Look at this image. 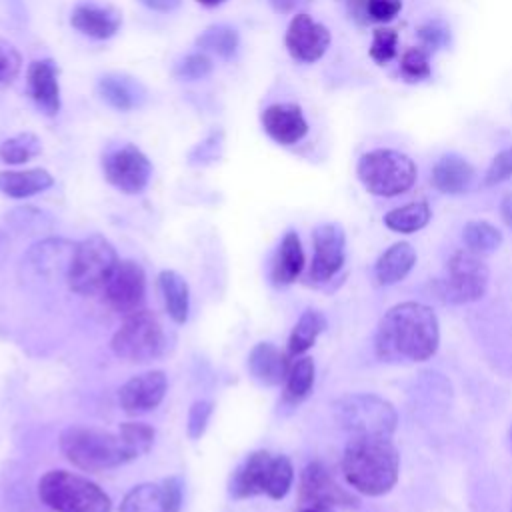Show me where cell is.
<instances>
[{
    "instance_id": "41",
    "label": "cell",
    "mask_w": 512,
    "mask_h": 512,
    "mask_svg": "<svg viewBox=\"0 0 512 512\" xmlns=\"http://www.w3.org/2000/svg\"><path fill=\"white\" fill-rule=\"evenodd\" d=\"M222 144H224L222 132H220V130L210 132L206 140H202L200 144H196V146L190 150L188 162H190L192 166H206V164L218 160L220 154H222Z\"/></svg>"
},
{
    "instance_id": "37",
    "label": "cell",
    "mask_w": 512,
    "mask_h": 512,
    "mask_svg": "<svg viewBox=\"0 0 512 512\" xmlns=\"http://www.w3.org/2000/svg\"><path fill=\"white\" fill-rule=\"evenodd\" d=\"M294 480V468L288 456H272V464H270V472H268V480H266V490L264 494L270 496L272 500H280L288 494L290 486Z\"/></svg>"
},
{
    "instance_id": "13",
    "label": "cell",
    "mask_w": 512,
    "mask_h": 512,
    "mask_svg": "<svg viewBox=\"0 0 512 512\" xmlns=\"http://www.w3.org/2000/svg\"><path fill=\"white\" fill-rule=\"evenodd\" d=\"M314 258L308 270L312 282H328L344 264L346 258V236L342 226L324 222L312 232Z\"/></svg>"
},
{
    "instance_id": "44",
    "label": "cell",
    "mask_w": 512,
    "mask_h": 512,
    "mask_svg": "<svg viewBox=\"0 0 512 512\" xmlns=\"http://www.w3.org/2000/svg\"><path fill=\"white\" fill-rule=\"evenodd\" d=\"M20 66V52L10 44L0 42V84H10L18 76Z\"/></svg>"
},
{
    "instance_id": "21",
    "label": "cell",
    "mask_w": 512,
    "mask_h": 512,
    "mask_svg": "<svg viewBox=\"0 0 512 512\" xmlns=\"http://www.w3.org/2000/svg\"><path fill=\"white\" fill-rule=\"evenodd\" d=\"M100 98L120 112H130L146 102V88L132 76L126 74H104L96 86Z\"/></svg>"
},
{
    "instance_id": "3",
    "label": "cell",
    "mask_w": 512,
    "mask_h": 512,
    "mask_svg": "<svg viewBox=\"0 0 512 512\" xmlns=\"http://www.w3.org/2000/svg\"><path fill=\"white\" fill-rule=\"evenodd\" d=\"M58 444L66 460L84 472H104L132 460L120 436L102 428L68 426L60 432Z\"/></svg>"
},
{
    "instance_id": "52",
    "label": "cell",
    "mask_w": 512,
    "mask_h": 512,
    "mask_svg": "<svg viewBox=\"0 0 512 512\" xmlns=\"http://www.w3.org/2000/svg\"><path fill=\"white\" fill-rule=\"evenodd\" d=\"M196 2H200V4H204V6H218V4H222L224 0H196Z\"/></svg>"
},
{
    "instance_id": "43",
    "label": "cell",
    "mask_w": 512,
    "mask_h": 512,
    "mask_svg": "<svg viewBox=\"0 0 512 512\" xmlns=\"http://www.w3.org/2000/svg\"><path fill=\"white\" fill-rule=\"evenodd\" d=\"M510 176H512V146L500 150L492 158V162H490V166L484 174V184L494 186V184H500V182L508 180Z\"/></svg>"
},
{
    "instance_id": "10",
    "label": "cell",
    "mask_w": 512,
    "mask_h": 512,
    "mask_svg": "<svg viewBox=\"0 0 512 512\" xmlns=\"http://www.w3.org/2000/svg\"><path fill=\"white\" fill-rule=\"evenodd\" d=\"M102 172L108 184L124 194H140L152 176L148 156L134 144H124L108 150L102 156Z\"/></svg>"
},
{
    "instance_id": "25",
    "label": "cell",
    "mask_w": 512,
    "mask_h": 512,
    "mask_svg": "<svg viewBox=\"0 0 512 512\" xmlns=\"http://www.w3.org/2000/svg\"><path fill=\"white\" fill-rule=\"evenodd\" d=\"M416 264V250L410 242H396L388 250L380 254L374 264V276L378 284L390 286L408 276V272Z\"/></svg>"
},
{
    "instance_id": "22",
    "label": "cell",
    "mask_w": 512,
    "mask_h": 512,
    "mask_svg": "<svg viewBox=\"0 0 512 512\" xmlns=\"http://www.w3.org/2000/svg\"><path fill=\"white\" fill-rule=\"evenodd\" d=\"M248 370L252 378L264 386H278L286 382L290 360L272 342H258L248 354Z\"/></svg>"
},
{
    "instance_id": "26",
    "label": "cell",
    "mask_w": 512,
    "mask_h": 512,
    "mask_svg": "<svg viewBox=\"0 0 512 512\" xmlns=\"http://www.w3.org/2000/svg\"><path fill=\"white\" fill-rule=\"evenodd\" d=\"M304 264H306V256H304L300 238L294 230H288L272 262V282L278 286L292 284L304 270Z\"/></svg>"
},
{
    "instance_id": "8",
    "label": "cell",
    "mask_w": 512,
    "mask_h": 512,
    "mask_svg": "<svg viewBox=\"0 0 512 512\" xmlns=\"http://www.w3.org/2000/svg\"><path fill=\"white\" fill-rule=\"evenodd\" d=\"M336 422L354 434H380L392 436L398 424L394 406L376 394H348L334 402Z\"/></svg>"
},
{
    "instance_id": "28",
    "label": "cell",
    "mask_w": 512,
    "mask_h": 512,
    "mask_svg": "<svg viewBox=\"0 0 512 512\" xmlns=\"http://www.w3.org/2000/svg\"><path fill=\"white\" fill-rule=\"evenodd\" d=\"M158 288L172 322L184 324L190 312V290L186 280L176 270H162L158 274Z\"/></svg>"
},
{
    "instance_id": "18",
    "label": "cell",
    "mask_w": 512,
    "mask_h": 512,
    "mask_svg": "<svg viewBox=\"0 0 512 512\" xmlns=\"http://www.w3.org/2000/svg\"><path fill=\"white\" fill-rule=\"evenodd\" d=\"M76 250V242L66 238H42L36 242L24 256V264L42 278H54L64 274L68 276V268Z\"/></svg>"
},
{
    "instance_id": "9",
    "label": "cell",
    "mask_w": 512,
    "mask_h": 512,
    "mask_svg": "<svg viewBox=\"0 0 512 512\" xmlns=\"http://www.w3.org/2000/svg\"><path fill=\"white\" fill-rule=\"evenodd\" d=\"M488 266L482 262L480 254L468 248L458 250L446 262V272L438 280V292L444 300L464 304L480 300L488 288Z\"/></svg>"
},
{
    "instance_id": "31",
    "label": "cell",
    "mask_w": 512,
    "mask_h": 512,
    "mask_svg": "<svg viewBox=\"0 0 512 512\" xmlns=\"http://www.w3.org/2000/svg\"><path fill=\"white\" fill-rule=\"evenodd\" d=\"M238 44L240 36L228 24H212L196 38V46L202 52H210L220 58H230L238 50Z\"/></svg>"
},
{
    "instance_id": "2",
    "label": "cell",
    "mask_w": 512,
    "mask_h": 512,
    "mask_svg": "<svg viewBox=\"0 0 512 512\" xmlns=\"http://www.w3.org/2000/svg\"><path fill=\"white\" fill-rule=\"evenodd\" d=\"M400 456L390 436L354 434L342 456L346 482L366 496H382L398 480Z\"/></svg>"
},
{
    "instance_id": "32",
    "label": "cell",
    "mask_w": 512,
    "mask_h": 512,
    "mask_svg": "<svg viewBox=\"0 0 512 512\" xmlns=\"http://www.w3.org/2000/svg\"><path fill=\"white\" fill-rule=\"evenodd\" d=\"M6 224L18 232V234H26V236H36V234H44L50 232L54 226V220L48 212L34 208V206H18L12 208L6 214Z\"/></svg>"
},
{
    "instance_id": "54",
    "label": "cell",
    "mask_w": 512,
    "mask_h": 512,
    "mask_svg": "<svg viewBox=\"0 0 512 512\" xmlns=\"http://www.w3.org/2000/svg\"><path fill=\"white\" fill-rule=\"evenodd\" d=\"M510 512H512V508H510Z\"/></svg>"
},
{
    "instance_id": "42",
    "label": "cell",
    "mask_w": 512,
    "mask_h": 512,
    "mask_svg": "<svg viewBox=\"0 0 512 512\" xmlns=\"http://www.w3.org/2000/svg\"><path fill=\"white\" fill-rule=\"evenodd\" d=\"M214 412V404L212 400H196L190 410H188V420H186V432L190 440H198L202 438V434L208 428V422L212 418Z\"/></svg>"
},
{
    "instance_id": "29",
    "label": "cell",
    "mask_w": 512,
    "mask_h": 512,
    "mask_svg": "<svg viewBox=\"0 0 512 512\" xmlns=\"http://www.w3.org/2000/svg\"><path fill=\"white\" fill-rule=\"evenodd\" d=\"M324 328H326V318L320 310H314V308L304 310L290 332L288 356H302L308 348H312V344L324 332Z\"/></svg>"
},
{
    "instance_id": "45",
    "label": "cell",
    "mask_w": 512,
    "mask_h": 512,
    "mask_svg": "<svg viewBox=\"0 0 512 512\" xmlns=\"http://www.w3.org/2000/svg\"><path fill=\"white\" fill-rule=\"evenodd\" d=\"M418 36H420V40L424 42V46H426L428 50H438L440 46H444V44L450 40V32H448V28H446L440 20L426 22V24L418 30Z\"/></svg>"
},
{
    "instance_id": "12",
    "label": "cell",
    "mask_w": 512,
    "mask_h": 512,
    "mask_svg": "<svg viewBox=\"0 0 512 512\" xmlns=\"http://www.w3.org/2000/svg\"><path fill=\"white\" fill-rule=\"evenodd\" d=\"M184 482L180 476H168L160 482H144L126 492L120 512H180Z\"/></svg>"
},
{
    "instance_id": "47",
    "label": "cell",
    "mask_w": 512,
    "mask_h": 512,
    "mask_svg": "<svg viewBox=\"0 0 512 512\" xmlns=\"http://www.w3.org/2000/svg\"><path fill=\"white\" fill-rule=\"evenodd\" d=\"M140 4H144L146 8L150 10H156V12H174L176 8H180L182 0H138Z\"/></svg>"
},
{
    "instance_id": "20",
    "label": "cell",
    "mask_w": 512,
    "mask_h": 512,
    "mask_svg": "<svg viewBox=\"0 0 512 512\" xmlns=\"http://www.w3.org/2000/svg\"><path fill=\"white\" fill-rule=\"evenodd\" d=\"M120 22V14L114 8L94 2H80L70 12L72 28L96 40L112 38L118 32Z\"/></svg>"
},
{
    "instance_id": "49",
    "label": "cell",
    "mask_w": 512,
    "mask_h": 512,
    "mask_svg": "<svg viewBox=\"0 0 512 512\" xmlns=\"http://www.w3.org/2000/svg\"><path fill=\"white\" fill-rule=\"evenodd\" d=\"M500 214H502V220L506 222V226L512 230V194H506L500 202Z\"/></svg>"
},
{
    "instance_id": "53",
    "label": "cell",
    "mask_w": 512,
    "mask_h": 512,
    "mask_svg": "<svg viewBox=\"0 0 512 512\" xmlns=\"http://www.w3.org/2000/svg\"><path fill=\"white\" fill-rule=\"evenodd\" d=\"M510 436H512V426H510Z\"/></svg>"
},
{
    "instance_id": "14",
    "label": "cell",
    "mask_w": 512,
    "mask_h": 512,
    "mask_svg": "<svg viewBox=\"0 0 512 512\" xmlns=\"http://www.w3.org/2000/svg\"><path fill=\"white\" fill-rule=\"evenodd\" d=\"M300 506H354L356 500L346 492L322 462H310L300 474Z\"/></svg>"
},
{
    "instance_id": "36",
    "label": "cell",
    "mask_w": 512,
    "mask_h": 512,
    "mask_svg": "<svg viewBox=\"0 0 512 512\" xmlns=\"http://www.w3.org/2000/svg\"><path fill=\"white\" fill-rule=\"evenodd\" d=\"M118 436H120L124 448L128 450L130 458L134 460L152 448L156 432L146 422H122L118 428Z\"/></svg>"
},
{
    "instance_id": "24",
    "label": "cell",
    "mask_w": 512,
    "mask_h": 512,
    "mask_svg": "<svg viewBox=\"0 0 512 512\" xmlns=\"http://www.w3.org/2000/svg\"><path fill=\"white\" fill-rule=\"evenodd\" d=\"M474 176L476 174H474L472 164L466 158H462L460 154L450 152L436 160V164L432 166L430 180H432L434 188L444 194H462V192L470 190Z\"/></svg>"
},
{
    "instance_id": "40",
    "label": "cell",
    "mask_w": 512,
    "mask_h": 512,
    "mask_svg": "<svg viewBox=\"0 0 512 512\" xmlns=\"http://www.w3.org/2000/svg\"><path fill=\"white\" fill-rule=\"evenodd\" d=\"M212 66L214 64L210 56H206L204 52H192L174 66V74L180 80H200L212 72Z\"/></svg>"
},
{
    "instance_id": "34",
    "label": "cell",
    "mask_w": 512,
    "mask_h": 512,
    "mask_svg": "<svg viewBox=\"0 0 512 512\" xmlns=\"http://www.w3.org/2000/svg\"><path fill=\"white\" fill-rule=\"evenodd\" d=\"M466 248L474 254H490L502 244V232L486 220H470L462 230Z\"/></svg>"
},
{
    "instance_id": "1",
    "label": "cell",
    "mask_w": 512,
    "mask_h": 512,
    "mask_svg": "<svg viewBox=\"0 0 512 512\" xmlns=\"http://www.w3.org/2000/svg\"><path fill=\"white\" fill-rule=\"evenodd\" d=\"M438 342V318L430 306L420 302L392 306L374 334V350L386 362H424L436 354Z\"/></svg>"
},
{
    "instance_id": "5",
    "label": "cell",
    "mask_w": 512,
    "mask_h": 512,
    "mask_svg": "<svg viewBox=\"0 0 512 512\" xmlns=\"http://www.w3.org/2000/svg\"><path fill=\"white\" fill-rule=\"evenodd\" d=\"M356 174L362 186L374 196H398L416 182V164L410 156L392 148H376L360 156Z\"/></svg>"
},
{
    "instance_id": "27",
    "label": "cell",
    "mask_w": 512,
    "mask_h": 512,
    "mask_svg": "<svg viewBox=\"0 0 512 512\" xmlns=\"http://www.w3.org/2000/svg\"><path fill=\"white\" fill-rule=\"evenodd\" d=\"M54 178L44 168L28 170H2L0 172V192L8 198H30L48 190Z\"/></svg>"
},
{
    "instance_id": "16",
    "label": "cell",
    "mask_w": 512,
    "mask_h": 512,
    "mask_svg": "<svg viewBox=\"0 0 512 512\" xmlns=\"http://www.w3.org/2000/svg\"><path fill=\"white\" fill-rule=\"evenodd\" d=\"M168 378L162 370H148L126 380L118 390L120 408L126 414H144L154 410L166 394Z\"/></svg>"
},
{
    "instance_id": "11",
    "label": "cell",
    "mask_w": 512,
    "mask_h": 512,
    "mask_svg": "<svg viewBox=\"0 0 512 512\" xmlns=\"http://www.w3.org/2000/svg\"><path fill=\"white\" fill-rule=\"evenodd\" d=\"M106 302L122 316L142 310L146 300V274L136 260H120L106 288Z\"/></svg>"
},
{
    "instance_id": "30",
    "label": "cell",
    "mask_w": 512,
    "mask_h": 512,
    "mask_svg": "<svg viewBox=\"0 0 512 512\" xmlns=\"http://www.w3.org/2000/svg\"><path fill=\"white\" fill-rule=\"evenodd\" d=\"M430 206L424 200L418 202H408L404 206L392 208L390 212L384 214V224L386 228H390L392 232H400V234H412L422 230L428 222H430Z\"/></svg>"
},
{
    "instance_id": "4",
    "label": "cell",
    "mask_w": 512,
    "mask_h": 512,
    "mask_svg": "<svg viewBox=\"0 0 512 512\" xmlns=\"http://www.w3.org/2000/svg\"><path fill=\"white\" fill-rule=\"evenodd\" d=\"M40 500L56 512H110V496L92 480L68 472L48 470L38 482Z\"/></svg>"
},
{
    "instance_id": "33",
    "label": "cell",
    "mask_w": 512,
    "mask_h": 512,
    "mask_svg": "<svg viewBox=\"0 0 512 512\" xmlns=\"http://www.w3.org/2000/svg\"><path fill=\"white\" fill-rule=\"evenodd\" d=\"M314 360L310 356H300L294 362H290V370L286 376V388L284 398L288 402H300L304 400L314 384Z\"/></svg>"
},
{
    "instance_id": "46",
    "label": "cell",
    "mask_w": 512,
    "mask_h": 512,
    "mask_svg": "<svg viewBox=\"0 0 512 512\" xmlns=\"http://www.w3.org/2000/svg\"><path fill=\"white\" fill-rule=\"evenodd\" d=\"M402 10V0H366V12L376 22H390Z\"/></svg>"
},
{
    "instance_id": "7",
    "label": "cell",
    "mask_w": 512,
    "mask_h": 512,
    "mask_svg": "<svg viewBox=\"0 0 512 512\" xmlns=\"http://www.w3.org/2000/svg\"><path fill=\"white\" fill-rule=\"evenodd\" d=\"M110 348L120 360L144 364L166 354L168 338L158 316L142 308L124 316L110 340Z\"/></svg>"
},
{
    "instance_id": "15",
    "label": "cell",
    "mask_w": 512,
    "mask_h": 512,
    "mask_svg": "<svg viewBox=\"0 0 512 512\" xmlns=\"http://www.w3.org/2000/svg\"><path fill=\"white\" fill-rule=\"evenodd\" d=\"M288 54L304 64L320 60L330 46V30L308 14H296L284 36Z\"/></svg>"
},
{
    "instance_id": "23",
    "label": "cell",
    "mask_w": 512,
    "mask_h": 512,
    "mask_svg": "<svg viewBox=\"0 0 512 512\" xmlns=\"http://www.w3.org/2000/svg\"><path fill=\"white\" fill-rule=\"evenodd\" d=\"M270 464H272L270 452H266V450L252 452L232 474L230 494L234 498H250L256 494H264Z\"/></svg>"
},
{
    "instance_id": "17",
    "label": "cell",
    "mask_w": 512,
    "mask_h": 512,
    "mask_svg": "<svg viewBox=\"0 0 512 512\" xmlns=\"http://www.w3.org/2000/svg\"><path fill=\"white\" fill-rule=\"evenodd\" d=\"M264 132L278 144L290 146L308 134V122L302 108L292 102H276L262 110L260 116Z\"/></svg>"
},
{
    "instance_id": "35",
    "label": "cell",
    "mask_w": 512,
    "mask_h": 512,
    "mask_svg": "<svg viewBox=\"0 0 512 512\" xmlns=\"http://www.w3.org/2000/svg\"><path fill=\"white\" fill-rule=\"evenodd\" d=\"M42 152V142L32 132H20L0 144V160L4 164H24Z\"/></svg>"
},
{
    "instance_id": "38",
    "label": "cell",
    "mask_w": 512,
    "mask_h": 512,
    "mask_svg": "<svg viewBox=\"0 0 512 512\" xmlns=\"http://www.w3.org/2000/svg\"><path fill=\"white\" fill-rule=\"evenodd\" d=\"M400 72L410 82H420L430 78L432 68L428 60V52L424 48H408L400 58Z\"/></svg>"
},
{
    "instance_id": "39",
    "label": "cell",
    "mask_w": 512,
    "mask_h": 512,
    "mask_svg": "<svg viewBox=\"0 0 512 512\" xmlns=\"http://www.w3.org/2000/svg\"><path fill=\"white\" fill-rule=\"evenodd\" d=\"M396 46H398V34L394 28H376L372 34V44H370V58L376 64H386L396 56Z\"/></svg>"
},
{
    "instance_id": "6",
    "label": "cell",
    "mask_w": 512,
    "mask_h": 512,
    "mask_svg": "<svg viewBox=\"0 0 512 512\" xmlns=\"http://www.w3.org/2000/svg\"><path fill=\"white\" fill-rule=\"evenodd\" d=\"M118 262L112 242L102 234H92L76 242L66 282L72 292L82 296L104 292Z\"/></svg>"
},
{
    "instance_id": "50",
    "label": "cell",
    "mask_w": 512,
    "mask_h": 512,
    "mask_svg": "<svg viewBox=\"0 0 512 512\" xmlns=\"http://www.w3.org/2000/svg\"><path fill=\"white\" fill-rule=\"evenodd\" d=\"M8 246H10V242H8V236L0 230V262L4 260V256H6V252H8Z\"/></svg>"
},
{
    "instance_id": "19",
    "label": "cell",
    "mask_w": 512,
    "mask_h": 512,
    "mask_svg": "<svg viewBox=\"0 0 512 512\" xmlns=\"http://www.w3.org/2000/svg\"><path fill=\"white\" fill-rule=\"evenodd\" d=\"M28 94L46 116H56L60 112V84L58 66L50 58L34 60L26 72Z\"/></svg>"
},
{
    "instance_id": "48",
    "label": "cell",
    "mask_w": 512,
    "mask_h": 512,
    "mask_svg": "<svg viewBox=\"0 0 512 512\" xmlns=\"http://www.w3.org/2000/svg\"><path fill=\"white\" fill-rule=\"evenodd\" d=\"M306 2H310V0H270V6L278 14H290V12H294L296 8H300Z\"/></svg>"
},
{
    "instance_id": "51",
    "label": "cell",
    "mask_w": 512,
    "mask_h": 512,
    "mask_svg": "<svg viewBox=\"0 0 512 512\" xmlns=\"http://www.w3.org/2000/svg\"><path fill=\"white\" fill-rule=\"evenodd\" d=\"M298 512H334V510L328 506H300Z\"/></svg>"
}]
</instances>
